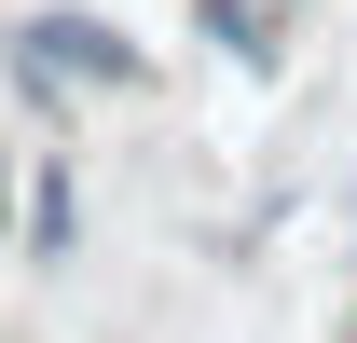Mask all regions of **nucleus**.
<instances>
[{"label":"nucleus","instance_id":"nucleus-1","mask_svg":"<svg viewBox=\"0 0 357 343\" xmlns=\"http://www.w3.org/2000/svg\"><path fill=\"white\" fill-rule=\"evenodd\" d=\"M14 42L42 55V69H69V83H110V96H137V83H151V55H137L110 14H69V0H55V14H28Z\"/></svg>","mask_w":357,"mask_h":343},{"label":"nucleus","instance_id":"nucleus-2","mask_svg":"<svg viewBox=\"0 0 357 343\" xmlns=\"http://www.w3.org/2000/svg\"><path fill=\"white\" fill-rule=\"evenodd\" d=\"M275 14H289V0H206V42H220L234 69H275V55H289V42H275Z\"/></svg>","mask_w":357,"mask_h":343},{"label":"nucleus","instance_id":"nucleus-3","mask_svg":"<svg viewBox=\"0 0 357 343\" xmlns=\"http://www.w3.org/2000/svg\"><path fill=\"white\" fill-rule=\"evenodd\" d=\"M28 247H42V261L69 247V178H42V192H28Z\"/></svg>","mask_w":357,"mask_h":343}]
</instances>
